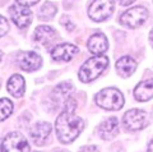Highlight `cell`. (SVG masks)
<instances>
[{
	"mask_svg": "<svg viewBox=\"0 0 153 152\" xmlns=\"http://www.w3.org/2000/svg\"><path fill=\"white\" fill-rule=\"evenodd\" d=\"M9 31V23L3 16H0V37H3L4 35H7Z\"/></svg>",
	"mask_w": 153,
	"mask_h": 152,
	"instance_id": "obj_21",
	"label": "cell"
},
{
	"mask_svg": "<svg viewBox=\"0 0 153 152\" xmlns=\"http://www.w3.org/2000/svg\"><path fill=\"white\" fill-rule=\"evenodd\" d=\"M108 59L105 55H96L93 58L88 59L82 65L79 70V79L82 82H92L97 77L102 74V72L107 68Z\"/></svg>",
	"mask_w": 153,
	"mask_h": 152,
	"instance_id": "obj_2",
	"label": "cell"
},
{
	"mask_svg": "<svg viewBox=\"0 0 153 152\" xmlns=\"http://www.w3.org/2000/svg\"><path fill=\"white\" fill-rule=\"evenodd\" d=\"M107 47H108V42L103 33L97 32L91 36V39L88 41V50L92 54L102 55L105 51L107 50Z\"/></svg>",
	"mask_w": 153,
	"mask_h": 152,
	"instance_id": "obj_12",
	"label": "cell"
},
{
	"mask_svg": "<svg viewBox=\"0 0 153 152\" xmlns=\"http://www.w3.org/2000/svg\"><path fill=\"white\" fill-rule=\"evenodd\" d=\"M9 14L12 21L19 28H26L32 23V12L27 7H22L19 4L12 5L9 8Z\"/></svg>",
	"mask_w": 153,
	"mask_h": 152,
	"instance_id": "obj_8",
	"label": "cell"
},
{
	"mask_svg": "<svg viewBox=\"0 0 153 152\" xmlns=\"http://www.w3.org/2000/svg\"><path fill=\"white\" fill-rule=\"evenodd\" d=\"M137 69V61L130 56H123L116 61V70L121 77L126 78L135 72Z\"/></svg>",
	"mask_w": 153,
	"mask_h": 152,
	"instance_id": "obj_16",
	"label": "cell"
},
{
	"mask_svg": "<svg viewBox=\"0 0 153 152\" xmlns=\"http://www.w3.org/2000/svg\"><path fill=\"white\" fill-rule=\"evenodd\" d=\"M98 132L103 139H112L119 133V120L116 118H108L100 125Z\"/></svg>",
	"mask_w": 153,
	"mask_h": 152,
	"instance_id": "obj_13",
	"label": "cell"
},
{
	"mask_svg": "<svg viewBox=\"0 0 153 152\" xmlns=\"http://www.w3.org/2000/svg\"><path fill=\"white\" fill-rule=\"evenodd\" d=\"M84 123L79 116L74 115L73 113L63 111L56 119V133L60 142L63 143H70L83 130Z\"/></svg>",
	"mask_w": 153,
	"mask_h": 152,
	"instance_id": "obj_1",
	"label": "cell"
},
{
	"mask_svg": "<svg viewBox=\"0 0 153 152\" xmlns=\"http://www.w3.org/2000/svg\"><path fill=\"white\" fill-rule=\"evenodd\" d=\"M55 37H56L55 30L49 26H38L35 31V40L45 46L51 45L54 42Z\"/></svg>",
	"mask_w": 153,
	"mask_h": 152,
	"instance_id": "obj_14",
	"label": "cell"
},
{
	"mask_svg": "<svg viewBox=\"0 0 153 152\" xmlns=\"http://www.w3.org/2000/svg\"><path fill=\"white\" fill-rule=\"evenodd\" d=\"M8 91L14 97L23 96V93H25V79H23L22 75H19V74L12 75L8 82Z\"/></svg>",
	"mask_w": 153,
	"mask_h": 152,
	"instance_id": "obj_17",
	"label": "cell"
},
{
	"mask_svg": "<svg viewBox=\"0 0 153 152\" xmlns=\"http://www.w3.org/2000/svg\"><path fill=\"white\" fill-rule=\"evenodd\" d=\"M149 41H151V45L153 46V30H152L151 33H149Z\"/></svg>",
	"mask_w": 153,
	"mask_h": 152,
	"instance_id": "obj_26",
	"label": "cell"
},
{
	"mask_svg": "<svg viewBox=\"0 0 153 152\" xmlns=\"http://www.w3.org/2000/svg\"><path fill=\"white\" fill-rule=\"evenodd\" d=\"M73 89V86L70 83H61L59 86H56V88L52 92V96L56 97V102H65V100L70 97V91Z\"/></svg>",
	"mask_w": 153,
	"mask_h": 152,
	"instance_id": "obj_18",
	"label": "cell"
},
{
	"mask_svg": "<svg viewBox=\"0 0 153 152\" xmlns=\"http://www.w3.org/2000/svg\"><path fill=\"white\" fill-rule=\"evenodd\" d=\"M18 61H19V66L23 70L33 72V70H37L41 66L42 59L35 51H23V53L18 55Z\"/></svg>",
	"mask_w": 153,
	"mask_h": 152,
	"instance_id": "obj_9",
	"label": "cell"
},
{
	"mask_svg": "<svg viewBox=\"0 0 153 152\" xmlns=\"http://www.w3.org/2000/svg\"><path fill=\"white\" fill-rule=\"evenodd\" d=\"M148 18V10L143 7H135L123 13L120 17V23L129 28H137L142 26Z\"/></svg>",
	"mask_w": 153,
	"mask_h": 152,
	"instance_id": "obj_7",
	"label": "cell"
},
{
	"mask_svg": "<svg viewBox=\"0 0 153 152\" xmlns=\"http://www.w3.org/2000/svg\"><path fill=\"white\" fill-rule=\"evenodd\" d=\"M40 0H17V4L22 7H31V5H35L37 4Z\"/></svg>",
	"mask_w": 153,
	"mask_h": 152,
	"instance_id": "obj_22",
	"label": "cell"
},
{
	"mask_svg": "<svg viewBox=\"0 0 153 152\" xmlns=\"http://www.w3.org/2000/svg\"><path fill=\"white\" fill-rule=\"evenodd\" d=\"M134 97L138 101L144 102L153 97V79L143 80L134 89Z\"/></svg>",
	"mask_w": 153,
	"mask_h": 152,
	"instance_id": "obj_15",
	"label": "cell"
},
{
	"mask_svg": "<svg viewBox=\"0 0 153 152\" xmlns=\"http://www.w3.org/2000/svg\"><path fill=\"white\" fill-rule=\"evenodd\" d=\"M31 147L25 136L18 132L9 133L1 143V152H30Z\"/></svg>",
	"mask_w": 153,
	"mask_h": 152,
	"instance_id": "obj_5",
	"label": "cell"
},
{
	"mask_svg": "<svg viewBox=\"0 0 153 152\" xmlns=\"http://www.w3.org/2000/svg\"><path fill=\"white\" fill-rule=\"evenodd\" d=\"M80 152H98V148L96 146H84L82 147Z\"/></svg>",
	"mask_w": 153,
	"mask_h": 152,
	"instance_id": "obj_23",
	"label": "cell"
},
{
	"mask_svg": "<svg viewBox=\"0 0 153 152\" xmlns=\"http://www.w3.org/2000/svg\"><path fill=\"white\" fill-rule=\"evenodd\" d=\"M148 152H153V139L151 141V143L148 145Z\"/></svg>",
	"mask_w": 153,
	"mask_h": 152,
	"instance_id": "obj_25",
	"label": "cell"
},
{
	"mask_svg": "<svg viewBox=\"0 0 153 152\" xmlns=\"http://www.w3.org/2000/svg\"><path fill=\"white\" fill-rule=\"evenodd\" d=\"M96 102L106 110H119L124 106V96L116 88H105L96 95Z\"/></svg>",
	"mask_w": 153,
	"mask_h": 152,
	"instance_id": "obj_3",
	"label": "cell"
},
{
	"mask_svg": "<svg viewBox=\"0 0 153 152\" xmlns=\"http://www.w3.org/2000/svg\"><path fill=\"white\" fill-rule=\"evenodd\" d=\"M1 59H3V53L0 51V61H1Z\"/></svg>",
	"mask_w": 153,
	"mask_h": 152,
	"instance_id": "obj_27",
	"label": "cell"
},
{
	"mask_svg": "<svg viewBox=\"0 0 153 152\" xmlns=\"http://www.w3.org/2000/svg\"><path fill=\"white\" fill-rule=\"evenodd\" d=\"M123 123L128 130H140L148 124V116L146 111L140 110V109H131L125 113Z\"/></svg>",
	"mask_w": 153,
	"mask_h": 152,
	"instance_id": "obj_6",
	"label": "cell"
},
{
	"mask_svg": "<svg viewBox=\"0 0 153 152\" xmlns=\"http://www.w3.org/2000/svg\"><path fill=\"white\" fill-rule=\"evenodd\" d=\"M13 111V102L8 98L0 100V121L5 120Z\"/></svg>",
	"mask_w": 153,
	"mask_h": 152,
	"instance_id": "obj_20",
	"label": "cell"
},
{
	"mask_svg": "<svg viewBox=\"0 0 153 152\" xmlns=\"http://www.w3.org/2000/svg\"><path fill=\"white\" fill-rule=\"evenodd\" d=\"M78 54V47L71 44L57 45L51 53V58L55 61H69Z\"/></svg>",
	"mask_w": 153,
	"mask_h": 152,
	"instance_id": "obj_11",
	"label": "cell"
},
{
	"mask_svg": "<svg viewBox=\"0 0 153 152\" xmlns=\"http://www.w3.org/2000/svg\"><path fill=\"white\" fill-rule=\"evenodd\" d=\"M135 0H119V3L121 4V5L124 7H126V5H130V4H133Z\"/></svg>",
	"mask_w": 153,
	"mask_h": 152,
	"instance_id": "obj_24",
	"label": "cell"
},
{
	"mask_svg": "<svg viewBox=\"0 0 153 152\" xmlns=\"http://www.w3.org/2000/svg\"><path fill=\"white\" fill-rule=\"evenodd\" d=\"M0 87H1V82H0Z\"/></svg>",
	"mask_w": 153,
	"mask_h": 152,
	"instance_id": "obj_28",
	"label": "cell"
},
{
	"mask_svg": "<svg viewBox=\"0 0 153 152\" xmlns=\"http://www.w3.org/2000/svg\"><path fill=\"white\" fill-rule=\"evenodd\" d=\"M114 0H93L88 9V16L94 22H103L114 13Z\"/></svg>",
	"mask_w": 153,
	"mask_h": 152,
	"instance_id": "obj_4",
	"label": "cell"
},
{
	"mask_svg": "<svg viewBox=\"0 0 153 152\" xmlns=\"http://www.w3.org/2000/svg\"><path fill=\"white\" fill-rule=\"evenodd\" d=\"M55 14H56V5L54 3L47 1L42 5L40 12H38V18H40L41 21H50Z\"/></svg>",
	"mask_w": 153,
	"mask_h": 152,
	"instance_id": "obj_19",
	"label": "cell"
},
{
	"mask_svg": "<svg viewBox=\"0 0 153 152\" xmlns=\"http://www.w3.org/2000/svg\"><path fill=\"white\" fill-rule=\"evenodd\" d=\"M51 129L52 128L49 123H45V121L36 123V124L31 128V132H30L31 141L37 146L44 145L51 134Z\"/></svg>",
	"mask_w": 153,
	"mask_h": 152,
	"instance_id": "obj_10",
	"label": "cell"
}]
</instances>
